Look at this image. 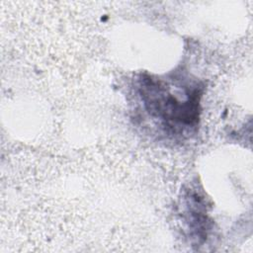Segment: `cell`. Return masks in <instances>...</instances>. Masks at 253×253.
<instances>
[{"label":"cell","instance_id":"1","mask_svg":"<svg viewBox=\"0 0 253 253\" xmlns=\"http://www.w3.org/2000/svg\"><path fill=\"white\" fill-rule=\"evenodd\" d=\"M177 91L149 76L143 78L140 85L141 98L150 115L171 127L193 126L199 121L201 91L196 87L188 88L183 94H176Z\"/></svg>","mask_w":253,"mask_h":253}]
</instances>
